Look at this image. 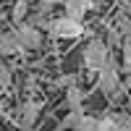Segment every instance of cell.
<instances>
[{"instance_id": "9a60e30c", "label": "cell", "mask_w": 131, "mask_h": 131, "mask_svg": "<svg viewBox=\"0 0 131 131\" xmlns=\"http://www.w3.org/2000/svg\"><path fill=\"white\" fill-rule=\"evenodd\" d=\"M128 110H131V89H128Z\"/></svg>"}, {"instance_id": "7c38bea8", "label": "cell", "mask_w": 131, "mask_h": 131, "mask_svg": "<svg viewBox=\"0 0 131 131\" xmlns=\"http://www.w3.org/2000/svg\"><path fill=\"white\" fill-rule=\"evenodd\" d=\"M68 107H84V94L76 89V86L68 89Z\"/></svg>"}, {"instance_id": "5bb4252c", "label": "cell", "mask_w": 131, "mask_h": 131, "mask_svg": "<svg viewBox=\"0 0 131 131\" xmlns=\"http://www.w3.org/2000/svg\"><path fill=\"white\" fill-rule=\"evenodd\" d=\"M39 5H63V0H37Z\"/></svg>"}, {"instance_id": "30bf717a", "label": "cell", "mask_w": 131, "mask_h": 131, "mask_svg": "<svg viewBox=\"0 0 131 131\" xmlns=\"http://www.w3.org/2000/svg\"><path fill=\"white\" fill-rule=\"evenodd\" d=\"M26 13H29V0H16L13 3V24H21V21L26 18Z\"/></svg>"}, {"instance_id": "ba28073f", "label": "cell", "mask_w": 131, "mask_h": 131, "mask_svg": "<svg viewBox=\"0 0 131 131\" xmlns=\"http://www.w3.org/2000/svg\"><path fill=\"white\" fill-rule=\"evenodd\" d=\"M100 131H123V126H121V115H118V113L105 115L102 121H100Z\"/></svg>"}, {"instance_id": "52a82bcc", "label": "cell", "mask_w": 131, "mask_h": 131, "mask_svg": "<svg viewBox=\"0 0 131 131\" xmlns=\"http://www.w3.org/2000/svg\"><path fill=\"white\" fill-rule=\"evenodd\" d=\"M63 10H66V16L84 21V16L92 10V0H63Z\"/></svg>"}, {"instance_id": "277c9868", "label": "cell", "mask_w": 131, "mask_h": 131, "mask_svg": "<svg viewBox=\"0 0 131 131\" xmlns=\"http://www.w3.org/2000/svg\"><path fill=\"white\" fill-rule=\"evenodd\" d=\"M39 110H42V105L37 102V100H24L13 113H8V121L13 123L16 128H21V131H26V128H31L34 126V121H37V115H39Z\"/></svg>"}, {"instance_id": "3957f363", "label": "cell", "mask_w": 131, "mask_h": 131, "mask_svg": "<svg viewBox=\"0 0 131 131\" xmlns=\"http://www.w3.org/2000/svg\"><path fill=\"white\" fill-rule=\"evenodd\" d=\"M84 24L79 18H71V16H60V18H52L50 24H47V34L52 39H76V37H81L84 34Z\"/></svg>"}, {"instance_id": "8fae6325", "label": "cell", "mask_w": 131, "mask_h": 131, "mask_svg": "<svg viewBox=\"0 0 131 131\" xmlns=\"http://www.w3.org/2000/svg\"><path fill=\"white\" fill-rule=\"evenodd\" d=\"M100 121H102V118H94V115H84L81 121H79V126H76L73 131H100Z\"/></svg>"}, {"instance_id": "8992f818", "label": "cell", "mask_w": 131, "mask_h": 131, "mask_svg": "<svg viewBox=\"0 0 131 131\" xmlns=\"http://www.w3.org/2000/svg\"><path fill=\"white\" fill-rule=\"evenodd\" d=\"M0 52L3 55H18V52H24V45H21L16 29L3 31V37H0Z\"/></svg>"}, {"instance_id": "6da1fadb", "label": "cell", "mask_w": 131, "mask_h": 131, "mask_svg": "<svg viewBox=\"0 0 131 131\" xmlns=\"http://www.w3.org/2000/svg\"><path fill=\"white\" fill-rule=\"evenodd\" d=\"M123 63H118L115 55H110V60H107L100 71H97V84H94V89L97 92H102L105 97H110V100H115V97H121L118 92H128L126 89V84H123Z\"/></svg>"}, {"instance_id": "7a4b0ae2", "label": "cell", "mask_w": 131, "mask_h": 131, "mask_svg": "<svg viewBox=\"0 0 131 131\" xmlns=\"http://www.w3.org/2000/svg\"><path fill=\"white\" fill-rule=\"evenodd\" d=\"M110 55H113L110 45H105L100 37H92L89 45L84 47V68L89 71V73H97L107 60H110Z\"/></svg>"}, {"instance_id": "5b68a950", "label": "cell", "mask_w": 131, "mask_h": 131, "mask_svg": "<svg viewBox=\"0 0 131 131\" xmlns=\"http://www.w3.org/2000/svg\"><path fill=\"white\" fill-rule=\"evenodd\" d=\"M42 26L37 24H26V21H21V24H16V34L21 39V45H24V50H39L42 47Z\"/></svg>"}, {"instance_id": "4fadbf2b", "label": "cell", "mask_w": 131, "mask_h": 131, "mask_svg": "<svg viewBox=\"0 0 131 131\" xmlns=\"http://www.w3.org/2000/svg\"><path fill=\"white\" fill-rule=\"evenodd\" d=\"M0 84H3V89L8 92V86H10V66L8 63L0 66Z\"/></svg>"}, {"instance_id": "9c48e42d", "label": "cell", "mask_w": 131, "mask_h": 131, "mask_svg": "<svg viewBox=\"0 0 131 131\" xmlns=\"http://www.w3.org/2000/svg\"><path fill=\"white\" fill-rule=\"evenodd\" d=\"M121 63H123V71L131 68V31L121 39Z\"/></svg>"}]
</instances>
